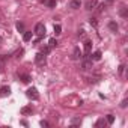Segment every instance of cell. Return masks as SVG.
<instances>
[{
  "label": "cell",
  "mask_w": 128,
  "mask_h": 128,
  "mask_svg": "<svg viewBox=\"0 0 128 128\" xmlns=\"http://www.w3.org/2000/svg\"><path fill=\"white\" fill-rule=\"evenodd\" d=\"M35 62H36V65H38V66H44L45 63H47L45 54H44V53H38V54L35 56Z\"/></svg>",
  "instance_id": "cell-1"
},
{
  "label": "cell",
  "mask_w": 128,
  "mask_h": 128,
  "mask_svg": "<svg viewBox=\"0 0 128 128\" xmlns=\"http://www.w3.org/2000/svg\"><path fill=\"white\" fill-rule=\"evenodd\" d=\"M35 33L38 35V38H44L45 36V26L42 23H38L35 26Z\"/></svg>",
  "instance_id": "cell-2"
},
{
  "label": "cell",
  "mask_w": 128,
  "mask_h": 128,
  "mask_svg": "<svg viewBox=\"0 0 128 128\" xmlns=\"http://www.w3.org/2000/svg\"><path fill=\"white\" fill-rule=\"evenodd\" d=\"M26 95H27L30 100H38V98H39V94H38V89H36V88H29L27 92H26Z\"/></svg>",
  "instance_id": "cell-3"
},
{
  "label": "cell",
  "mask_w": 128,
  "mask_h": 128,
  "mask_svg": "<svg viewBox=\"0 0 128 128\" xmlns=\"http://www.w3.org/2000/svg\"><path fill=\"white\" fill-rule=\"evenodd\" d=\"M82 54H83V53H82V50H80L78 47H76V48H74V51H72L71 59H72V60H78V59L82 57Z\"/></svg>",
  "instance_id": "cell-4"
},
{
  "label": "cell",
  "mask_w": 128,
  "mask_h": 128,
  "mask_svg": "<svg viewBox=\"0 0 128 128\" xmlns=\"http://www.w3.org/2000/svg\"><path fill=\"white\" fill-rule=\"evenodd\" d=\"M98 3H96V0H88V2L84 3V6H86V9L88 11H92V9H95V6H96Z\"/></svg>",
  "instance_id": "cell-5"
},
{
  "label": "cell",
  "mask_w": 128,
  "mask_h": 128,
  "mask_svg": "<svg viewBox=\"0 0 128 128\" xmlns=\"http://www.w3.org/2000/svg\"><path fill=\"white\" fill-rule=\"evenodd\" d=\"M82 66H83V70H84V71H89V70H92V59H90V60H89V59H84Z\"/></svg>",
  "instance_id": "cell-6"
},
{
  "label": "cell",
  "mask_w": 128,
  "mask_h": 128,
  "mask_svg": "<svg viewBox=\"0 0 128 128\" xmlns=\"http://www.w3.org/2000/svg\"><path fill=\"white\" fill-rule=\"evenodd\" d=\"M90 50H92V42H90V41H86V42H84V54H86L84 57H88V56L90 54Z\"/></svg>",
  "instance_id": "cell-7"
},
{
  "label": "cell",
  "mask_w": 128,
  "mask_h": 128,
  "mask_svg": "<svg viewBox=\"0 0 128 128\" xmlns=\"http://www.w3.org/2000/svg\"><path fill=\"white\" fill-rule=\"evenodd\" d=\"M11 94V89L8 86H3V88H0V96H8Z\"/></svg>",
  "instance_id": "cell-8"
},
{
  "label": "cell",
  "mask_w": 128,
  "mask_h": 128,
  "mask_svg": "<svg viewBox=\"0 0 128 128\" xmlns=\"http://www.w3.org/2000/svg\"><path fill=\"white\" fill-rule=\"evenodd\" d=\"M41 2H42L44 5H47L48 8H54L56 3H57V0H41Z\"/></svg>",
  "instance_id": "cell-9"
},
{
  "label": "cell",
  "mask_w": 128,
  "mask_h": 128,
  "mask_svg": "<svg viewBox=\"0 0 128 128\" xmlns=\"http://www.w3.org/2000/svg\"><path fill=\"white\" fill-rule=\"evenodd\" d=\"M70 8L71 9H78L80 8V0H71V2H70Z\"/></svg>",
  "instance_id": "cell-10"
},
{
  "label": "cell",
  "mask_w": 128,
  "mask_h": 128,
  "mask_svg": "<svg viewBox=\"0 0 128 128\" xmlns=\"http://www.w3.org/2000/svg\"><path fill=\"white\" fill-rule=\"evenodd\" d=\"M20 80H21L23 83H29L32 78H30V76H29V74H20Z\"/></svg>",
  "instance_id": "cell-11"
},
{
  "label": "cell",
  "mask_w": 128,
  "mask_h": 128,
  "mask_svg": "<svg viewBox=\"0 0 128 128\" xmlns=\"http://www.w3.org/2000/svg\"><path fill=\"white\" fill-rule=\"evenodd\" d=\"M119 14H120V17L126 18V17H128V8H126V6H122L120 11H119Z\"/></svg>",
  "instance_id": "cell-12"
},
{
  "label": "cell",
  "mask_w": 128,
  "mask_h": 128,
  "mask_svg": "<svg viewBox=\"0 0 128 128\" xmlns=\"http://www.w3.org/2000/svg\"><path fill=\"white\" fill-rule=\"evenodd\" d=\"M32 35H33V32H24V35H23V41H30L32 39Z\"/></svg>",
  "instance_id": "cell-13"
},
{
  "label": "cell",
  "mask_w": 128,
  "mask_h": 128,
  "mask_svg": "<svg viewBox=\"0 0 128 128\" xmlns=\"http://www.w3.org/2000/svg\"><path fill=\"white\" fill-rule=\"evenodd\" d=\"M101 56H102V53H101L100 50H96V51L92 54V60H100V59H101Z\"/></svg>",
  "instance_id": "cell-14"
},
{
  "label": "cell",
  "mask_w": 128,
  "mask_h": 128,
  "mask_svg": "<svg viewBox=\"0 0 128 128\" xmlns=\"http://www.w3.org/2000/svg\"><path fill=\"white\" fill-rule=\"evenodd\" d=\"M108 29H110L112 32H118V24H116L114 21H110V23H108Z\"/></svg>",
  "instance_id": "cell-15"
},
{
  "label": "cell",
  "mask_w": 128,
  "mask_h": 128,
  "mask_svg": "<svg viewBox=\"0 0 128 128\" xmlns=\"http://www.w3.org/2000/svg\"><path fill=\"white\" fill-rule=\"evenodd\" d=\"M32 113V107H23L21 108V114H29Z\"/></svg>",
  "instance_id": "cell-16"
},
{
  "label": "cell",
  "mask_w": 128,
  "mask_h": 128,
  "mask_svg": "<svg viewBox=\"0 0 128 128\" xmlns=\"http://www.w3.org/2000/svg\"><path fill=\"white\" fill-rule=\"evenodd\" d=\"M54 33H56V35H60V33H62V27H60V24H54Z\"/></svg>",
  "instance_id": "cell-17"
},
{
  "label": "cell",
  "mask_w": 128,
  "mask_h": 128,
  "mask_svg": "<svg viewBox=\"0 0 128 128\" xmlns=\"http://www.w3.org/2000/svg\"><path fill=\"white\" fill-rule=\"evenodd\" d=\"M56 45H57V41H56L54 38H51V39L48 41V47H50V48H53V47H56Z\"/></svg>",
  "instance_id": "cell-18"
},
{
  "label": "cell",
  "mask_w": 128,
  "mask_h": 128,
  "mask_svg": "<svg viewBox=\"0 0 128 128\" xmlns=\"http://www.w3.org/2000/svg\"><path fill=\"white\" fill-rule=\"evenodd\" d=\"M80 124H82V119H80V118H76V119H72V120H71V125H72V126L80 125Z\"/></svg>",
  "instance_id": "cell-19"
},
{
  "label": "cell",
  "mask_w": 128,
  "mask_h": 128,
  "mask_svg": "<svg viewBox=\"0 0 128 128\" xmlns=\"http://www.w3.org/2000/svg\"><path fill=\"white\" fill-rule=\"evenodd\" d=\"M17 30L18 32H24V24L23 23H17Z\"/></svg>",
  "instance_id": "cell-20"
},
{
  "label": "cell",
  "mask_w": 128,
  "mask_h": 128,
  "mask_svg": "<svg viewBox=\"0 0 128 128\" xmlns=\"http://www.w3.org/2000/svg\"><path fill=\"white\" fill-rule=\"evenodd\" d=\"M106 122H107V124H113V122H114V116H113V114H108Z\"/></svg>",
  "instance_id": "cell-21"
},
{
  "label": "cell",
  "mask_w": 128,
  "mask_h": 128,
  "mask_svg": "<svg viewBox=\"0 0 128 128\" xmlns=\"http://www.w3.org/2000/svg\"><path fill=\"white\" fill-rule=\"evenodd\" d=\"M106 124H107V122H106L104 119H100V120L95 124V126H102V125H106Z\"/></svg>",
  "instance_id": "cell-22"
},
{
  "label": "cell",
  "mask_w": 128,
  "mask_h": 128,
  "mask_svg": "<svg viewBox=\"0 0 128 128\" xmlns=\"http://www.w3.org/2000/svg\"><path fill=\"white\" fill-rule=\"evenodd\" d=\"M96 6H98V9H96L98 12H102V11L106 9V5H104V3H101V5H96Z\"/></svg>",
  "instance_id": "cell-23"
},
{
  "label": "cell",
  "mask_w": 128,
  "mask_h": 128,
  "mask_svg": "<svg viewBox=\"0 0 128 128\" xmlns=\"http://www.w3.org/2000/svg\"><path fill=\"white\" fill-rule=\"evenodd\" d=\"M89 23H90L94 27H96V26H98V21H96V18H90V20H89Z\"/></svg>",
  "instance_id": "cell-24"
},
{
  "label": "cell",
  "mask_w": 128,
  "mask_h": 128,
  "mask_svg": "<svg viewBox=\"0 0 128 128\" xmlns=\"http://www.w3.org/2000/svg\"><path fill=\"white\" fill-rule=\"evenodd\" d=\"M50 50H51V48L47 45V47H44V48H42V51H41V53H44V54H48V53H50Z\"/></svg>",
  "instance_id": "cell-25"
},
{
  "label": "cell",
  "mask_w": 128,
  "mask_h": 128,
  "mask_svg": "<svg viewBox=\"0 0 128 128\" xmlns=\"http://www.w3.org/2000/svg\"><path fill=\"white\" fill-rule=\"evenodd\" d=\"M126 102H128V100H124V101L120 102V107H122V108H125V107H126Z\"/></svg>",
  "instance_id": "cell-26"
},
{
  "label": "cell",
  "mask_w": 128,
  "mask_h": 128,
  "mask_svg": "<svg viewBox=\"0 0 128 128\" xmlns=\"http://www.w3.org/2000/svg\"><path fill=\"white\" fill-rule=\"evenodd\" d=\"M78 36H80V38H84V36H86L84 30H80V32H78Z\"/></svg>",
  "instance_id": "cell-27"
},
{
  "label": "cell",
  "mask_w": 128,
  "mask_h": 128,
  "mask_svg": "<svg viewBox=\"0 0 128 128\" xmlns=\"http://www.w3.org/2000/svg\"><path fill=\"white\" fill-rule=\"evenodd\" d=\"M124 70H125V65H120V66H119V74H122Z\"/></svg>",
  "instance_id": "cell-28"
},
{
  "label": "cell",
  "mask_w": 128,
  "mask_h": 128,
  "mask_svg": "<svg viewBox=\"0 0 128 128\" xmlns=\"http://www.w3.org/2000/svg\"><path fill=\"white\" fill-rule=\"evenodd\" d=\"M41 125H42V126H48V122H47V120H41Z\"/></svg>",
  "instance_id": "cell-29"
},
{
  "label": "cell",
  "mask_w": 128,
  "mask_h": 128,
  "mask_svg": "<svg viewBox=\"0 0 128 128\" xmlns=\"http://www.w3.org/2000/svg\"><path fill=\"white\" fill-rule=\"evenodd\" d=\"M107 2H108V3H113V2H114V0H107Z\"/></svg>",
  "instance_id": "cell-30"
},
{
  "label": "cell",
  "mask_w": 128,
  "mask_h": 128,
  "mask_svg": "<svg viewBox=\"0 0 128 128\" xmlns=\"http://www.w3.org/2000/svg\"><path fill=\"white\" fill-rule=\"evenodd\" d=\"M0 42H2V38H0Z\"/></svg>",
  "instance_id": "cell-31"
}]
</instances>
